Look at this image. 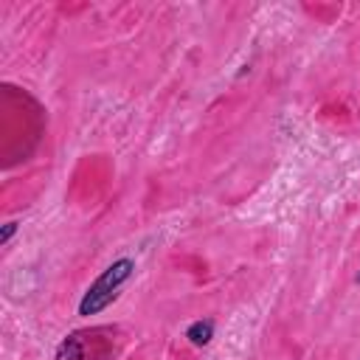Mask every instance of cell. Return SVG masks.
I'll list each match as a JSON object with an SVG mask.
<instances>
[{
	"label": "cell",
	"mask_w": 360,
	"mask_h": 360,
	"mask_svg": "<svg viewBox=\"0 0 360 360\" xmlns=\"http://www.w3.org/2000/svg\"><path fill=\"white\" fill-rule=\"evenodd\" d=\"M135 273V262L132 259H115L110 267L101 270V276L87 287V292L82 295L79 301V315L82 318H90V315H98L104 312L115 298H118V290L132 278Z\"/></svg>",
	"instance_id": "obj_1"
},
{
	"label": "cell",
	"mask_w": 360,
	"mask_h": 360,
	"mask_svg": "<svg viewBox=\"0 0 360 360\" xmlns=\"http://www.w3.org/2000/svg\"><path fill=\"white\" fill-rule=\"evenodd\" d=\"M186 338L191 346H208L214 338V321L211 318H200L186 329Z\"/></svg>",
	"instance_id": "obj_2"
},
{
	"label": "cell",
	"mask_w": 360,
	"mask_h": 360,
	"mask_svg": "<svg viewBox=\"0 0 360 360\" xmlns=\"http://www.w3.org/2000/svg\"><path fill=\"white\" fill-rule=\"evenodd\" d=\"M56 360H82V343H79L76 335H70V338H65V340L59 343Z\"/></svg>",
	"instance_id": "obj_3"
},
{
	"label": "cell",
	"mask_w": 360,
	"mask_h": 360,
	"mask_svg": "<svg viewBox=\"0 0 360 360\" xmlns=\"http://www.w3.org/2000/svg\"><path fill=\"white\" fill-rule=\"evenodd\" d=\"M17 233V222H6L3 231H0V245H8V239Z\"/></svg>",
	"instance_id": "obj_4"
},
{
	"label": "cell",
	"mask_w": 360,
	"mask_h": 360,
	"mask_svg": "<svg viewBox=\"0 0 360 360\" xmlns=\"http://www.w3.org/2000/svg\"><path fill=\"white\" fill-rule=\"evenodd\" d=\"M357 284H360V270H357Z\"/></svg>",
	"instance_id": "obj_5"
}]
</instances>
